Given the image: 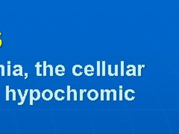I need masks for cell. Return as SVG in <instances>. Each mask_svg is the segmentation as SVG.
I'll list each match as a JSON object with an SVG mask.
<instances>
[{
    "mask_svg": "<svg viewBox=\"0 0 179 134\" xmlns=\"http://www.w3.org/2000/svg\"><path fill=\"white\" fill-rule=\"evenodd\" d=\"M28 92L30 93V98H29V104L30 106L33 105V101H38L40 100V98H41V93H40V90L35 89V90H32L30 89L28 90Z\"/></svg>",
    "mask_w": 179,
    "mask_h": 134,
    "instance_id": "obj_1",
    "label": "cell"
},
{
    "mask_svg": "<svg viewBox=\"0 0 179 134\" xmlns=\"http://www.w3.org/2000/svg\"><path fill=\"white\" fill-rule=\"evenodd\" d=\"M41 97L43 98V100L49 101L52 100L54 98V93H52V91L49 89H46L45 90H43V92L41 94Z\"/></svg>",
    "mask_w": 179,
    "mask_h": 134,
    "instance_id": "obj_2",
    "label": "cell"
},
{
    "mask_svg": "<svg viewBox=\"0 0 179 134\" xmlns=\"http://www.w3.org/2000/svg\"><path fill=\"white\" fill-rule=\"evenodd\" d=\"M14 70L12 72L13 76H23V68L20 64H16L13 66Z\"/></svg>",
    "mask_w": 179,
    "mask_h": 134,
    "instance_id": "obj_3",
    "label": "cell"
},
{
    "mask_svg": "<svg viewBox=\"0 0 179 134\" xmlns=\"http://www.w3.org/2000/svg\"><path fill=\"white\" fill-rule=\"evenodd\" d=\"M88 98L90 101H96L99 98V93L95 89H91L88 92Z\"/></svg>",
    "mask_w": 179,
    "mask_h": 134,
    "instance_id": "obj_4",
    "label": "cell"
},
{
    "mask_svg": "<svg viewBox=\"0 0 179 134\" xmlns=\"http://www.w3.org/2000/svg\"><path fill=\"white\" fill-rule=\"evenodd\" d=\"M127 68L128 69L126 72L127 76H137L136 66L133 65V64H129L127 66Z\"/></svg>",
    "mask_w": 179,
    "mask_h": 134,
    "instance_id": "obj_5",
    "label": "cell"
},
{
    "mask_svg": "<svg viewBox=\"0 0 179 134\" xmlns=\"http://www.w3.org/2000/svg\"><path fill=\"white\" fill-rule=\"evenodd\" d=\"M55 74L58 76L62 77L65 75L66 73V68L62 65V64H58L56 67H55Z\"/></svg>",
    "mask_w": 179,
    "mask_h": 134,
    "instance_id": "obj_6",
    "label": "cell"
},
{
    "mask_svg": "<svg viewBox=\"0 0 179 134\" xmlns=\"http://www.w3.org/2000/svg\"><path fill=\"white\" fill-rule=\"evenodd\" d=\"M94 67L91 64H88L84 68V73L87 76H93L94 75Z\"/></svg>",
    "mask_w": 179,
    "mask_h": 134,
    "instance_id": "obj_7",
    "label": "cell"
},
{
    "mask_svg": "<svg viewBox=\"0 0 179 134\" xmlns=\"http://www.w3.org/2000/svg\"><path fill=\"white\" fill-rule=\"evenodd\" d=\"M17 91H18V93H19V97H20V102H19V103L17 104V105H18V106H21V105L24 104V102H25V98H26L27 94L28 93V89H26V90H25V93H24V96L22 94V91H21V90L18 89Z\"/></svg>",
    "mask_w": 179,
    "mask_h": 134,
    "instance_id": "obj_8",
    "label": "cell"
},
{
    "mask_svg": "<svg viewBox=\"0 0 179 134\" xmlns=\"http://www.w3.org/2000/svg\"><path fill=\"white\" fill-rule=\"evenodd\" d=\"M78 68H79V69H83V67H82V66H81L80 64H76L75 66H73V69H72V73H73V75H74V76H82V75H83V72H77V69Z\"/></svg>",
    "mask_w": 179,
    "mask_h": 134,
    "instance_id": "obj_9",
    "label": "cell"
},
{
    "mask_svg": "<svg viewBox=\"0 0 179 134\" xmlns=\"http://www.w3.org/2000/svg\"><path fill=\"white\" fill-rule=\"evenodd\" d=\"M60 93H63V94H64L65 92H64L63 90H60V89H58V90H57L55 92V93H54V97H55V100L58 101H63L65 99V97H64V96H62V97L61 98L59 97Z\"/></svg>",
    "mask_w": 179,
    "mask_h": 134,
    "instance_id": "obj_10",
    "label": "cell"
},
{
    "mask_svg": "<svg viewBox=\"0 0 179 134\" xmlns=\"http://www.w3.org/2000/svg\"><path fill=\"white\" fill-rule=\"evenodd\" d=\"M129 93H135V91L134 90H132V89H128V90H126V91H125V94H124V97H125V98H126V100L129 101L134 100L135 99L134 96H133V97H131V98H128V95Z\"/></svg>",
    "mask_w": 179,
    "mask_h": 134,
    "instance_id": "obj_11",
    "label": "cell"
},
{
    "mask_svg": "<svg viewBox=\"0 0 179 134\" xmlns=\"http://www.w3.org/2000/svg\"><path fill=\"white\" fill-rule=\"evenodd\" d=\"M43 67V65L40 64V62H37L35 64V68H36V75L37 76H43V74L40 72V69Z\"/></svg>",
    "mask_w": 179,
    "mask_h": 134,
    "instance_id": "obj_12",
    "label": "cell"
},
{
    "mask_svg": "<svg viewBox=\"0 0 179 134\" xmlns=\"http://www.w3.org/2000/svg\"><path fill=\"white\" fill-rule=\"evenodd\" d=\"M146 67L145 64H138L137 65V76H141L142 75V69H143Z\"/></svg>",
    "mask_w": 179,
    "mask_h": 134,
    "instance_id": "obj_13",
    "label": "cell"
},
{
    "mask_svg": "<svg viewBox=\"0 0 179 134\" xmlns=\"http://www.w3.org/2000/svg\"><path fill=\"white\" fill-rule=\"evenodd\" d=\"M46 69H47V62H46V61H43V76H46L47 75V74H46Z\"/></svg>",
    "mask_w": 179,
    "mask_h": 134,
    "instance_id": "obj_14",
    "label": "cell"
},
{
    "mask_svg": "<svg viewBox=\"0 0 179 134\" xmlns=\"http://www.w3.org/2000/svg\"><path fill=\"white\" fill-rule=\"evenodd\" d=\"M120 64H120V76H124L125 75V70H124L125 62L123 61H122Z\"/></svg>",
    "mask_w": 179,
    "mask_h": 134,
    "instance_id": "obj_15",
    "label": "cell"
},
{
    "mask_svg": "<svg viewBox=\"0 0 179 134\" xmlns=\"http://www.w3.org/2000/svg\"><path fill=\"white\" fill-rule=\"evenodd\" d=\"M105 67H106V62L105 61H102V76H105Z\"/></svg>",
    "mask_w": 179,
    "mask_h": 134,
    "instance_id": "obj_16",
    "label": "cell"
},
{
    "mask_svg": "<svg viewBox=\"0 0 179 134\" xmlns=\"http://www.w3.org/2000/svg\"><path fill=\"white\" fill-rule=\"evenodd\" d=\"M96 64H97V67H96L97 72H96V75L97 76H101V61H98L96 62Z\"/></svg>",
    "mask_w": 179,
    "mask_h": 134,
    "instance_id": "obj_17",
    "label": "cell"
},
{
    "mask_svg": "<svg viewBox=\"0 0 179 134\" xmlns=\"http://www.w3.org/2000/svg\"><path fill=\"white\" fill-rule=\"evenodd\" d=\"M10 64H11V62H10V61H7V76H10L11 75V67H10Z\"/></svg>",
    "mask_w": 179,
    "mask_h": 134,
    "instance_id": "obj_18",
    "label": "cell"
},
{
    "mask_svg": "<svg viewBox=\"0 0 179 134\" xmlns=\"http://www.w3.org/2000/svg\"><path fill=\"white\" fill-rule=\"evenodd\" d=\"M67 100L68 101H70L71 100L70 98V96H71V92H70V90H71V87L70 85H68L67 87Z\"/></svg>",
    "mask_w": 179,
    "mask_h": 134,
    "instance_id": "obj_19",
    "label": "cell"
},
{
    "mask_svg": "<svg viewBox=\"0 0 179 134\" xmlns=\"http://www.w3.org/2000/svg\"><path fill=\"white\" fill-rule=\"evenodd\" d=\"M5 90H6V101H9V90H10V87H9L8 85H6L5 87Z\"/></svg>",
    "mask_w": 179,
    "mask_h": 134,
    "instance_id": "obj_20",
    "label": "cell"
},
{
    "mask_svg": "<svg viewBox=\"0 0 179 134\" xmlns=\"http://www.w3.org/2000/svg\"><path fill=\"white\" fill-rule=\"evenodd\" d=\"M111 67H112V65L111 64H109V65L108 66V74L109 76H114V73H112V69H111Z\"/></svg>",
    "mask_w": 179,
    "mask_h": 134,
    "instance_id": "obj_21",
    "label": "cell"
},
{
    "mask_svg": "<svg viewBox=\"0 0 179 134\" xmlns=\"http://www.w3.org/2000/svg\"><path fill=\"white\" fill-rule=\"evenodd\" d=\"M104 93H106L107 94V101H110V94H111V90H108V89H105L104 90Z\"/></svg>",
    "mask_w": 179,
    "mask_h": 134,
    "instance_id": "obj_22",
    "label": "cell"
},
{
    "mask_svg": "<svg viewBox=\"0 0 179 134\" xmlns=\"http://www.w3.org/2000/svg\"><path fill=\"white\" fill-rule=\"evenodd\" d=\"M9 92L10 93H12V95H13V98H12V100L14 101H16V91H15V90H13V89H10L9 90Z\"/></svg>",
    "mask_w": 179,
    "mask_h": 134,
    "instance_id": "obj_23",
    "label": "cell"
},
{
    "mask_svg": "<svg viewBox=\"0 0 179 134\" xmlns=\"http://www.w3.org/2000/svg\"><path fill=\"white\" fill-rule=\"evenodd\" d=\"M79 91H80V101H82L84 100V93L87 92V90H82V89H81Z\"/></svg>",
    "mask_w": 179,
    "mask_h": 134,
    "instance_id": "obj_24",
    "label": "cell"
},
{
    "mask_svg": "<svg viewBox=\"0 0 179 134\" xmlns=\"http://www.w3.org/2000/svg\"><path fill=\"white\" fill-rule=\"evenodd\" d=\"M47 67L50 69V76L52 77L54 75V68L51 64H47Z\"/></svg>",
    "mask_w": 179,
    "mask_h": 134,
    "instance_id": "obj_25",
    "label": "cell"
},
{
    "mask_svg": "<svg viewBox=\"0 0 179 134\" xmlns=\"http://www.w3.org/2000/svg\"><path fill=\"white\" fill-rule=\"evenodd\" d=\"M0 68L1 69V76H4L5 75V68H4V66L3 64H0Z\"/></svg>",
    "mask_w": 179,
    "mask_h": 134,
    "instance_id": "obj_26",
    "label": "cell"
},
{
    "mask_svg": "<svg viewBox=\"0 0 179 134\" xmlns=\"http://www.w3.org/2000/svg\"><path fill=\"white\" fill-rule=\"evenodd\" d=\"M70 91L72 92V93H74V101H76L78 100V96H77V91H76V90H74V89H73V90H70Z\"/></svg>",
    "mask_w": 179,
    "mask_h": 134,
    "instance_id": "obj_27",
    "label": "cell"
},
{
    "mask_svg": "<svg viewBox=\"0 0 179 134\" xmlns=\"http://www.w3.org/2000/svg\"><path fill=\"white\" fill-rule=\"evenodd\" d=\"M115 68V72H114V76H119V65L118 64H116L114 66Z\"/></svg>",
    "mask_w": 179,
    "mask_h": 134,
    "instance_id": "obj_28",
    "label": "cell"
},
{
    "mask_svg": "<svg viewBox=\"0 0 179 134\" xmlns=\"http://www.w3.org/2000/svg\"><path fill=\"white\" fill-rule=\"evenodd\" d=\"M111 92L114 93V101H117V90L114 89H111Z\"/></svg>",
    "mask_w": 179,
    "mask_h": 134,
    "instance_id": "obj_29",
    "label": "cell"
},
{
    "mask_svg": "<svg viewBox=\"0 0 179 134\" xmlns=\"http://www.w3.org/2000/svg\"><path fill=\"white\" fill-rule=\"evenodd\" d=\"M120 101H123V89H120Z\"/></svg>",
    "mask_w": 179,
    "mask_h": 134,
    "instance_id": "obj_30",
    "label": "cell"
},
{
    "mask_svg": "<svg viewBox=\"0 0 179 134\" xmlns=\"http://www.w3.org/2000/svg\"><path fill=\"white\" fill-rule=\"evenodd\" d=\"M104 90H101V101H104Z\"/></svg>",
    "mask_w": 179,
    "mask_h": 134,
    "instance_id": "obj_31",
    "label": "cell"
},
{
    "mask_svg": "<svg viewBox=\"0 0 179 134\" xmlns=\"http://www.w3.org/2000/svg\"><path fill=\"white\" fill-rule=\"evenodd\" d=\"M1 35V33L0 32V36ZM2 45H3V42H2V40H1V38H0V48L1 47V46H2Z\"/></svg>",
    "mask_w": 179,
    "mask_h": 134,
    "instance_id": "obj_32",
    "label": "cell"
},
{
    "mask_svg": "<svg viewBox=\"0 0 179 134\" xmlns=\"http://www.w3.org/2000/svg\"><path fill=\"white\" fill-rule=\"evenodd\" d=\"M25 75V79L26 80L27 78H28V73H27V72H25V73H24V75Z\"/></svg>",
    "mask_w": 179,
    "mask_h": 134,
    "instance_id": "obj_33",
    "label": "cell"
},
{
    "mask_svg": "<svg viewBox=\"0 0 179 134\" xmlns=\"http://www.w3.org/2000/svg\"><path fill=\"white\" fill-rule=\"evenodd\" d=\"M120 89H123V86H120Z\"/></svg>",
    "mask_w": 179,
    "mask_h": 134,
    "instance_id": "obj_34",
    "label": "cell"
}]
</instances>
